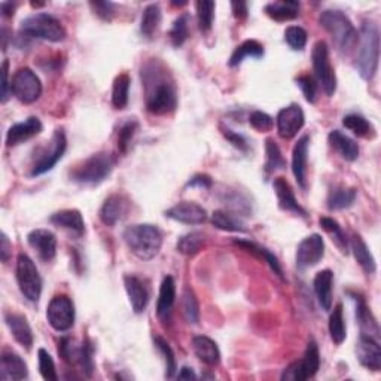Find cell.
Listing matches in <instances>:
<instances>
[{"mask_svg": "<svg viewBox=\"0 0 381 381\" xmlns=\"http://www.w3.org/2000/svg\"><path fill=\"white\" fill-rule=\"evenodd\" d=\"M145 104L149 113L167 115L177 108V90L170 70L158 58L146 61L140 70Z\"/></svg>", "mask_w": 381, "mask_h": 381, "instance_id": "6da1fadb", "label": "cell"}, {"mask_svg": "<svg viewBox=\"0 0 381 381\" xmlns=\"http://www.w3.org/2000/svg\"><path fill=\"white\" fill-rule=\"evenodd\" d=\"M359 49L355 66L365 81H371L378 69L380 58V31L377 24L365 21L361 27V35L357 38Z\"/></svg>", "mask_w": 381, "mask_h": 381, "instance_id": "7a4b0ae2", "label": "cell"}, {"mask_svg": "<svg viewBox=\"0 0 381 381\" xmlns=\"http://www.w3.org/2000/svg\"><path fill=\"white\" fill-rule=\"evenodd\" d=\"M124 241L133 255L142 261H151L161 250L163 232L151 224H137L124 231Z\"/></svg>", "mask_w": 381, "mask_h": 381, "instance_id": "3957f363", "label": "cell"}, {"mask_svg": "<svg viewBox=\"0 0 381 381\" xmlns=\"http://www.w3.org/2000/svg\"><path fill=\"white\" fill-rule=\"evenodd\" d=\"M321 26L331 35L334 44L337 45L338 51L350 52L357 44V30L355 29L353 23L344 15L341 10L327 9L323 10L319 17Z\"/></svg>", "mask_w": 381, "mask_h": 381, "instance_id": "277c9868", "label": "cell"}, {"mask_svg": "<svg viewBox=\"0 0 381 381\" xmlns=\"http://www.w3.org/2000/svg\"><path fill=\"white\" fill-rule=\"evenodd\" d=\"M115 167L113 156L108 152L94 154L70 172V179L79 185L94 186L108 179Z\"/></svg>", "mask_w": 381, "mask_h": 381, "instance_id": "5b68a950", "label": "cell"}, {"mask_svg": "<svg viewBox=\"0 0 381 381\" xmlns=\"http://www.w3.org/2000/svg\"><path fill=\"white\" fill-rule=\"evenodd\" d=\"M21 33L49 42H61L66 38V30L60 21L45 13L33 14L21 21Z\"/></svg>", "mask_w": 381, "mask_h": 381, "instance_id": "8992f818", "label": "cell"}, {"mask_svg": "<svg viewBox=\"0 0 381 381\" xmlns=\"http://www.w3.org/2000/svg\"><path fill=\"white\" fill-rule=\"evenodd\" d=\"M17 282L21 293L30 302H38L42 293V279L36 264L30 257L21 253L17 258Z\"/></svg>", "mask_w": 381, "mask_h": 381, "instance_id": "52a82bcc", "label": "cell"}, {"mask_svg": "<svg viewBox=\"0 0 381 381\" xmlns=\"http://www.w3.org/2000/svg\"><path fill=\"white\" fill-rule=\"evenodd\" d=\"M311 58H313L314 75L322 86L323 91L331 97V95H334L337 91V76L330 60V49H327L325 40H319L314 45Z\"/></svg>", "mask_w": 381, "mask_h": 381, "instance_id": "ba28073f", "label": "cell"}, {"mask_svg": "<svg viewBox=\"0 0 381 381\" xmlns=\"http://www.w3.org/2000/svg\"><path fill=\"white\" fill-rule=\"evenodd\" d=\"M321 366V355L319 347L316 341H310L305 348V353L301 361H296L291 364L288 368H284L282 374V380L288 381H304L316 375Z\"/></svg>", "mask_w": 381, "mask_h": 381, "instance_id": "9c48e42d", "label": "cell"}, {"mask_svg": "<svg viewBox=\"0 0 381 381\" xmlns=\"http://www.w3.org/2000/svg\"><path fill=\"white\" fill-rule=\"evenodd\" d=\"M10 92L21 103H35L42 94V82L33 70L23 67L15 72V75L13 76V81H10Z\"/></svg>", "mask_w": 381, "mask_h": 381, "instance_id": "30bf717a", "label": "cell"}, {"mask_svg": "<svg viewBox=\"0 0 381 381\" xmlns=\"http://www.w3.org/2000/svg\"><path fill=\"white\" fill-rule=\"evenodd\" d=\"M66 147H67V139H66L65 131L56 130L51 142L48 143L45 149L42 151L40 156L35 161L33 167H31L30 176L35 177L52 170V168L56 167V164L61 160L63 155H65Z\"/></svg>", "mask_w": 381, "mask_h": 381, "instance_id": "8fae6325", "label": "cell"}, {"mask_svg": "<svg viewBox=\"0 0 381 381\" xmlns=\"http://www.w3.org/2000/svg\"><path fill=\"white\" fill-rule=\"evenodd\" d=\"M49 325L58 332H66L75 323V305L66 295H57L47 309Z\"/></svg>", "mask_w": 381, "mask_h": 381, "instance_id": "7c38bea8", "label": "cell"}, {"mask_svg": "<svg viewBox=\"0 0 381 381\" xmlns=\"http://www.w3.org/2000/svg\"><path fill=\"white\" fill-rule=\"evenodd\" d=\"M325 257V241L322 236L311 234L305 237L296 249V267L307 270L317 266Z\"/></svg>", "mask_w": 381, "mask_h": 381, "instance_id": "4fadbf2b", "label": "cell"}, {"mask_svg": "<svg viewBox=\"0 0 381 381\" xmlns=\"http://www.w3.org/2000/svg\"><path fill=\"white\" fill-rule=\"evenodd\" d=\"M305 115L300 104L292 103L277 115V131L283 139H292L304 127Z\"/></svg>", "mask_w": 381, "mask_h": 381, "instance_id": "5bb4252c", "label": "cell"}, {"mask_svg": "<svg viewBox=\"0 0 381 381\" xmlns=\"http://www.w3.org/2000/svg\"><path fill=\"white\" fill-rule=\"evenodd\" d=\"M130 206V200L124 194H113L104 200L100 209V219L104 225L115 227L129 215Z\"/></svg>", "mask_w": 381, "mask_h": 381, "instance_id": "9a60e30c", "label": "cell"}, {"mask_svg": "<svg viewBox=\"0 0 381 381\" xmlns=\"http://www.w3.org/2000/svg\"><path fill=\"white\" fill-rule=\"evenodd\" d=\"M165 216L186 225H200L206 222L207 211L193 201H182L165 211Z\"/></svg>", "mask_w": 381, "mask_h": 381, "instance_id": "2e32d148", "label": "cell"}, {"mask_svg": "<svg viewBox=\"0 0 381 381\" xmlns=\"http://www.w3.org/2000/svg\"><path fill=\"white\" fill-rule=\"evenodd\" d=\"M356 355L357 361L361 362L362 366L371 369V371H380L381 368V348L380 341L374 340V338L362 335L359 337L356 344Z\"/></svg>", "mask_w": 381, "mask_h": 381, "instance_id": "e0dca14e", "label": "cell"}, {"mask_svg": "<svg viewBox=\"0 0 381 381\" xmlns=\"http://www.w3.org/2000/svg\"><path fill=\"white\" fill-rule=\"evenodd\" d=\"M29 245L44 262H51L57 255V238L48 229H33L27 236Z\"/></svg>", "mask_w": 381, "mask_h": 381, "instance_id": "ac0fdd59", "label": "cell"}, {"mask_svg": "<svg viewBox=\"0 0 381 381\" xmlns=\"http://www.w3.org/2000/svg\"><path fill=\"white\" fill-rule=\"evenodd\" d=\"M42 129H44V127H42L40 120L36 118V116H30L26 121L14 124L10 127L6 134V145L17 146L24 143L30 139H33L35 136L40 134Z\"/></svg>", "mask_w": 381, "mask_h": 381, "instance_id": "d6986e66", "label": "cell"}, {"mask_svg": "<svg viewBox=\"0 0 381 381\" xmlns=\"http://www.w3.org/2000/svg\"><path fill=\"white\" fill-rule=\"evenodd\" d=\"M124 284L127 295L130 298L133 311L136 314H142L146 310L147 302H149V291H147L145 282L137 276H133V274H129V276L124 277Z\"/></svg>", "mask_w": 381, "mask_h": 381, "instance_id": "ffe728a7", "label": "cell"}, {"mask_svg": "<svg viewBox=\"0 0 381 381\" xmlns=\"http://www.w3.org/2000/svg\"><path fill=\"white\" fill-rule=\"evenodd\" d=\"M309 145L310 137L302 136L301 139L295 143L292 151V172L298 185L307 188V158H309Z\"/></svg>", "mask_w": 381, "mask_h": 381, "instance_id": "44dd1931", "label": "cell"}, {"mask_svg": "<svg viewBox=\"0 0 381 381\" xmlns=\"http://www.w3.org/2000/svg\"><path fill=\"white\" fill-rule=\"evenodd\" d=\"M29 375L27 364L15 352L5 350L0 359V380H24Z\"/></svg>", "mask_w": 381, "mask_h": 381, "instance_id": "7402d4cb", "label": "cell"}, {"mask_svg": "<svg viewBox=\"0 0 381 381\" xmlns=\"http://www.w3.org/2000/svg\"><path fill=\"white\" fill-rule=\"evenodd\" d=\"M5 322L9 327L10 334L14 335L15 341L26 347L27 350H30L31 346H33V332H31V327L26 319V316L9 311L5 314Z\"/></svg>", "mask_w": 381, "mask_h": 381, "instance_id": "603a6c76", "label": "cell"}, {"mask_svg": "<svg viewBox=\"0 0 381 381\" xmlns=\"http://www.w3.org/2000/svg\"><path fill=\"white\" fill-rule=\"evenodd\" d=\"M51 224H54L58 228L66 229L69 232L81 237L86 234V222L81 215L79 210L75 209H67V210H60L57 213L51 216Z\"/></svg>", "mask_w": 381, "mask_h": 381, "instance_id": "cb8c5ba5", "label": "cell"}, {"mask_svg": "<svg viewBox=\"0 0 381 381\" xmlns=\"http://www.w3.org/2000/svg\"><path fill=\"white\" fill-rule=\"evenodd\" d=\"M273 185H274V190H276L277 201H279V206H280L282 210L291 211V213L300 215V216H304V218L307 216V211L301 207V204L298 203V201H296L293 190H292L289 182L286 181V179L277 177Z\"/></svg>", "mask_w": 381, "mask_h": 381, "instance_id": "d4e9b609", "label": "cell"}, {"mask_svg": "<svg viewBox=\"0 0 381 381\" xmlns=\"http://www.w3.org/2000/svg\"><path fill=\"white\" fill-rule=\"evenodd\" d=\"M353 298L356 301V319L359 322V326H361V332L362 335H368L374 338V340L380 341V327L375 321V317L373 316L369 307L366 305L365 300L361 295H353Z\"/></svg>", "mask_w": 381, "mask_h": 381, "instance_id": "484cf974", "label": "cell"}, {"mask_svg": "<svg viewBox=\"0 0 381 381\" xmlns=\"http://www.w3.org/2000/svg\"><path fill=\"white\" fill-rule=\"evenodd\" d=\"M332 284L334 273L331 270H322L316 274L313 286L321 307L325 311H330L332 307Z\"/></svg>", "mask_w": 381, "mask_h": 381, "instance_id": "4316f807", "label": "cell"}, {"mask_svg": "<svg viewBox=\"0 0 381 381\" xmlns=\"http://www.w3.org/2000/svg\"><path fill=\"white\" fill-rule=\"evenodd\" d=\"M193 348L197 357L201 362H204L209 366H215L220 362V352L218 344L206 335L194 337Z\"/></svg>", "mask_w": 381, "mask_h": 381, "instance_id": "83f0119b", "label": "cell"}, {"mask_svg": "<svg viewBox=\"0 0 381 381\" xmlns=\"http://www.w3.org/2000/svg\"><path fill=\"white\" fill-rule=\"evenodd\" d=\"M176 301V283L172 276L163 279L160 288V298L156 304V314L161 321H167L172 313V309Z\"/></svg>", "mask_w": 381, "mask_h": 381, "instance_id": "f1b7e54d", "label": "cell"}, {"mask_svg": "<svg viewBox=\"0 0 381 381\" xmlns=\"http://www.w3.org/2000/svg\"><path fill=\"white\" fill-rule=\"evenodd\" d=\"M331 146L340 154L346 161H356L359 158V146L357 143L350 139V137L341 133L340 130H334L327 136Z\"/></svg>", "mask_w": 381, "mask_h": 381, "instance_id": "f546056e", "label": "cell"}, {"mask_svg": "<svg viewBox=\"0 0 381 381\" xmlns=\"http://www.w3.org/2000/svg\"><path fill=\"white\" fill-rule=\"evenodd\" d=\"M350 246L353 250V255H355L359 266L362 267V270L366 274H374L377 271V264H375V259L373 257L371 250H369L366 243L364 241V238L359 234H353Z\"/></svg>", "mask_w": 381, "mask_h": 381, "instance_id": "4dcf8cb0", "label": "cell"}, {"mask_svg": "<svg viewBox=\"0 0 381 381\" xmlns=\"http://www.w3.org/2000/svg\"><path fill=\"white\" fill-rule=\"evenodd\" d=\"M301 3L295 0H282V2H271L266 6V14L276 21H291L300 15Z\"/></svg>", "mask_w": 381, "mask_h": 381, "instance_id": "1f68e13d", "label": "cell"}, {"mask_svg": "<svg viewBox=\"0 0 381 381\" xmlns=\"http://www.w3.org/2000/svg\"><path fill=\"white\" fill-rule=\"evenodd\" d=\"M234 245L243 248L246 252L252 253V255H255L257 258L266 261L268 264V266L271 267V270L274 271V274H277V276L280 279H283V270L280 267L279 259L276 257H274L267 248H264L261 245H257V243L249 241V240H236Z\"/></svg>", "mask_w": 381, "mask_h": 381, "instance_id": "d6a6232c", "label": "cell"}, {"mask_svg": "<svg viewBox=\"0 0 381 381\" xmlns=\"http://www.w3.org/2000/svg\"><path fill=\"white\" fill-rule=\"evenodd\" d=\"M356 189L346 188V186H334L327 195V209L330 210H344L353 206L356 201Z\"/></svg>", "mask_w": 381, "mask_h": 381, "instance_id": "836d02e7", "label": "cell"}, {"mask_svg": "<svg viewBox=\"0 0 381 381\" xmlns=\"http://www.w3.org/2000/svg\"><path fill=\"white\" fill-rule=\"evenodd\" d=\"M264 54H266V49H264V47L258 40H246L232 52V56L229 58V66L236 67L241 65L246 58H262Z\"/></svg>", "mask_w": 381, "mask_h": 381, "instance_id": "e575fe53", "label": "cell"}, {"mask_svg": "<svg viewBox=\"0 0 381 381\" xmlns=\"http://www.w3.org/2000/svg\"><path fill=\"white\" fill-rule=\"evenodd\" d=\"M161 24V8L158 3L147 5L143 10L142 21H140V31L147 39H151L156 29Z\"/></svg>", "mask_w": 381, "mask_h": 381, "instance_id": "d590c367", "label": "cell"}, {"mask_svg": "<svg viewBox=\"0 0 381 381\" xmlns=\"http://www.w3.org/2000/svg\"><path fill=\"white\" fill-rule=\"evenodd\" d=\"M130 76L127 73H121L113 81L112 88V104L116 109H124L129 104V92H130Z\"/></svg>", "mask_w": 381, "mask_h": 381, "instance_id": "8d00e7d4", "label": "cell"}, {"mask_svg": "<svg viewBox=\"0 0 381 381\" xmlns=\"http://www.w3.org/2000/svg\"><path fill=\"white\" fill-rule=\"evenodd\" d=\"M330 334L335 344H341L347 337L343 304H337L330 316Z\"/></svg>", "mask_w": 381, "mask_h": 381, "instance_id": "74e56055", "label": "cell"}, {"mask_svg": "<svg viewBox=\"0 0 381 381\" xmlns=\"http://www.w3.org/2000/svg\"><path fill=\"white\" fill-rule=\"evenodd\" d=\"M204 236L201 232H188L177 241V252L186 257H194L204 246Z\"/></svg>", "mask_w": 381, "mask_h": 381, "instance_id": "f35d334b", "label": "cell"}, {"mask_svg": "<svg viewBox=\"0 0 381 381\" xmlns=\"http://www.w3.org/2000/svg\"><path fill=\"white\" fill-rule=\"evenodd\" d=\"M211 224H213L218 229L228 231V232H246L245 225L240 219H237L234 215L227 213L224 210H216L211 215Z\"/></svg>", "mask_w": 381, "mask_h": 381, "instance_id": "ab89813d", "label": "cell"}, {"mask_svg": "<svg viewBox=\"0 0 381 381\" xmlns=\"http://www.w3.org/2000/svg\"><path fill=\"white\" fill-rule=\"evenodd\" d=\"M343 124L346 129H348L350 131H353L357 137H371L374 136V129L371 122H368L366 118H364L362 115H357V113H350V115H346L344 120H343Z\"/></svg>", "mask_w": 381, "mask_h": 381, "instance_id": "60d3db41", "label": "cell"}, {"mask_svg": "<svg viewBox=\"0 0 381 381\" xmlns=\"http://www.w3.org/2000/svg\"><path fill=\"white\" fill-rule=\"evenodd\" d=\"M321 227L327 232L332 237V240L335 241V245L340 248V250L343 253H348V240L344 234L343 228L340 227V224H338L337 220H334L332 218H321L319 220Z\"/></svg>", "mask_w": 381, "mask_h": 381, "instance_id": "b9f144b4", "label": "cell"}, {"mask_svg": "<svg viewBox=\"0 0 381 381\" xmlns=\"http://www.w3.org/2000/svg\"><path fill=\"white\" fill-rule=\"evenodd\" d=\"M286 167V161L282 155L280 147L273 139L266 140V172L274 173Z\"/></svg>", "mask_w": 381, "mask_h": 381, "instance_id": "7bdbcfd3", "label": "cell"}, {"mask_svg": "<svg viewBox=\"0 0 381 381\" xmlns=\"http://www.w3.org/2000/svg\"><path fill=\"white\" fill-rule=\"evenodd\" d=\"M197 19H198V27L203 33L211 30L213 26V18H215V2H206V0H200L197 2Z\"/></svg>", "mask_w": 381, "mask_h": 381, "instance_id": "ee69618b", "label": "cell"}, {"mask_svg": "<svg viewBox=\"0 0 381 381\" xmlns=\"http://www.w3.org/2000/svg\"><path fill=\"white\" fill-rule=\"evenodd\" d=\"M154 343H155V347L158 348V352H160L163 356H164V362H165V377L167 378H172L175 374H176V369H177V364H176V357H175V352L173 348L170 347V344H168L163 337L156 335L154 337Z\"/></svg>", "mask_w": 381, "mask_h": 381, "instance_id": "f6af8a7d", "label": "cell"}, {"mask_svg": "<svg viewBox=\"0 0 381 381\" xmlns=\"http://www.w3.org/2000/svg\"><path fill=\"white\" fill-rule=\"evenodd\" d=\"M182 313L185 316V319L188 323H198L200 319V305L195 293L193 289L186 288L182 295Z\"/></svg>", "mask_w": 381, "mask_h": 381, "instance_id": "bcb514c9", "label": "cell"}, {"mask_svg": "<svg viewBox=\"0 0 381 381\" xmlns=\"http://www.w3.org/2000/svg\"><path fill=\"white\" fill-rule=\"evenodd\" d=\"M81 352H82V346H78L76 341L70 337H65L60 340L58 344V353L63 357V361H66L67 364H76L81 359Z\"/></svg>", "mask_w": 381, "mask_h": 381, "instance_id": "7dc6e473", "label": "cell"}, {"mask_svg": "<svg viewBox=\"0 0 381 381\" xmlns=\"http://www.w3.org/2000/svg\"><path fill=\"white\" fill-rule=\"evenodd\" d=\"M189 36V15L188 14H182L179 18H176V21L173 23V27L170 30V39L172 44L179 48L185 44V40Z\"/></svg>", "mask_w": 381, "mask_h": 381, "instance_id": "c3c4849f", "label": "cell"}, {"mask_svg": "<svg viewBox=\"0 0 381 381\" xmlns=\"http://www.w3.org/2000/svg\"><path fill=\"white\" fill-rule=\"evenodd\" d=\"M284 40L292 49L302 51L307 45V31L300 26H291L284 31Z\"/></svg>", "mask_w": 381, "mask_h": 381, "instance_id": "681fc988", "label": "cell"}, {"mask_svg": "<svg viewBox=\"0 0 381 381\" xmlns=\"http://www.w3.org/2000/svg\"><path fill=\"white\" fill-rule=\"evenodd\" d=\"M38 356H39L40 375L44 377L47 381H57L58 375L56 371V364H54V361H52L51 355L45 350V348H39Z\"/></svg>", "mask_w": 381, "mask_h": 381, "instance_id": "f907efd6", "label": "cell"}, {"mask_svg": "<svg viewBox=\"0 0 381 381\" xmlns=\"http://www.w3.org/2000/svg\"><path fill=\"white\" fill-rule=\"evenodd\" d=\"M137 130H139V124H137V121H134V120L127 121L121 125L120 133H118V147L122 154H125L127 149H129V146L133 140L134 134L137 133Z\"/></svg>", "mask_w": 381, "mask_h": 381, "instance_id": "816d5d0a", "label": "cell"}, {"mask_svg": "<svg viewBox=\"0 0 381 381\" xmlns=\"http://www.w3.org/2000/svg\"><path fill=\"white\" fill-rule=\"evenodd\" d=\"M249 122H250V125L253 127V129H255L259 133H268V131L273 130V127H274V121H273L271 116L266 112H261V111L252 112Z\"/></svg>", "mask_w": 381, "mask_h": 381, "instance_id": "f5cc1de1", "label": "cell"}, {"mask_svg": "<svg viewBox=\"0 0 381 381\" xmlns=\"http://www.w3.org/2000/svg\"><path fill=\"white\" fill-rule=\"evenodd\" d=\"M92 353H94V347L90 340H86L82 343V352H81V366L82 371L86 373L88 377H91L92 369H94V361H92Z\"/></svg>", "mask_w": 381, "mask_h": 381, "instance_id": "db71d44e", "label": "cell"}, {"mask_svg": "<svg viewBox=\"0 0 381 381\" xmlns=\"http://www.w3.org/2000/svg\"><path fill=\"white\" fill-rule=\"evenodd\" d=\"M296 83H298L300 88L302 90L305 100L313 103L316 100V83L313 78H310L309 75H302L296 79Z\"/></svg>", "mask_w": 381, "mask_h": 381, "instance_id": "11a10c76", "label": "cell"}, {"mask_svg": "<svg viewBox=\"0 0 381 381\" xmlns=\"http://www.w3.org/2000/svg\"><path fill=\"white\" fill-rule=\"evenodd\" d=\"M90 6L94 9L95 14L106 21H111L115 15V3L112 2H91Z\"/></svg>", "mask_w": 381, "mask_h": 381, "instance_id": "9f6ffc18", "label": "cell"}, {"mask_svg": "<svg viewBox=\"0 0 381 381\" xmlns=\"http://www.w3.org/2000/svg\"><path fill=\"white\" fill-rule=\"evenodd\" d=\"M222 133H224V136L227 137V140H228L232 146L238 147L240 151H246V149H248V142H246V139H245V137H243L241 134L234 133V131L229 130V129H224V131H222Z\"/></svg>", "mask_w": 381, "mask_h": 381, "instance_id": "6f0895ef", "label": "cell"}, {"mask_svg": "<svg viewBox=\"0 0 381 381\" xmlns=\"http://www.w3.org/2000/svg\"><path fill=\"white\" fill-rule=\"evenodd\" d=\"M10 91V83H9V61L3 60L2 63V103L8 102Z\"/></svg>", "mask_w": 381, "mask_h": 381, "instance_id": "680465c9", "label": "cell"}, {"mask_svg": "<svg viewBox=\"0 0 381 381\" xmlns=\"http://www.w3.org/2000/svg\"><path fill=\"white\" fill-rule=\"evenodd\" d=\"M186 186L209 189L211 186V179L209 176H206V175H197V176H194L193 179H190Z\"/></svg>", "mask_w": 381, "mask_h": 381, "instance_id": "91938a15", "label": "cell"}, {"mask_svg": "<svg viewBox=\"0 0 381 381\" xmlns=\"http://www.w3.org/2000/svg\"><path fill=\"white\" fill-rule=\"evenodd\" d=\"M10 250H13V245L9 243V238L5 232H2V238H0V258H2V262H8Z\"/></svg>", "mask_w": 381, "mask_h": 381, "instance_id": "94428289", "label": "cell"}, {"mask_svg": "<svg viewBox=\"0 0 381 381\" xmlns=\"http://www.w3.org/2000/svg\"><path fill=\"white\" fill-rule=\"evenodd\" d=\"M232 8V14H234L236 18L238 19H245L248 17V3L246 2H232L231 3Z\"/></svg>", "mask_w": 381, "mask_h": 381, "instance_id": "6125c7cd", "label": "cell"}, {"mask_svg": "<svg viewBox=\"0 0 381 381\" xmlns=\"http://www.w3.org/2000/svg\"><path fill=\"white\" fill-rule=\"evenodd\" d=\"M177 378H179V380H195L197 375H195V373L193 371V368L184 366V368L181 369V373H179Z\"/></svg>", "mask_w": 381, "mask_h": 381, "instance_id": "be15d7a7", "label": "cell"}, {"mask_svg": "<svg viewBox=\"0 0 381 381\" xmlns=\"http://www.w3.org/2000/svg\"><path fill=\"white\" fill-rule=\"evenodd\" d=\"M0 10H2L3 17H13L14 10H15V5L13 2H3L0 5Z\"/></svg>", "mask_w": 381, "mask_h": 381, "instance_id": "e7e4bbea", "label": "cell"}]
</instances>
